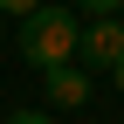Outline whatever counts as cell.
Segmentation results:
<instances>
[{
	"instance_id": "obj_4",
	"label": "cell",
	"mask_w": 124,
	"mask_h": 124,
	"mask_svg": "<svg viewBox=\"0 0 124 124\" xmlns=\"http://www.w3.org/2000/svg\"><path fill=\"white\" fill-rule=\"evenodd\" d=\"M76 7H90V21H103V14H117L124 0H76Z\"/></svg>"
},
{
	"instance_id": "obj_3",
	"label": "cell",
	"mask_w": 124,
	"mask_h": 124,
	"mask_svg": "<svg viewBox=\"0 0 124 124\" xmlns=\"http://www.w3.org/2000/svg\"><path fill=\"white\" fill-rule=\"evenodd\" d=\"M41 83H48V103H55V110H83V103H90V69H83V62H62V69H48Z\"/></svg>"
},
{
	"instance_id": "obj_2",
	"label": "cell",
	"mask_w": 124,
	"mask_h": 124,
	"mask_svg": "<svg viewBox=\"0 0 124 124\" xmlns=\"http://www.w3.org/2000/svg\"><path fill=\"white\" fill-rule=\"evenodd\" d=\"M76 62H83V69H117L124 62V21L117 14H103V21H90L83 35H76Z\"/></svg>"
},
{
	"instance_id": "obj_8",
	"label": "cell",
	"mask_w": 124,
	"mask_h": 124,
	"mask_svg": "<svg viewBox=\"0 0 124 124\" xmlns=\"http://www.w3.org/2000/svg\"><path fill=\"white\" fill-rule=\"evenodd\" d=\"M117 21H124V7H117Z\"/></svg>"
},
{
	"instance_id": "obj_5",
	"label": "cell",
	"mask_w": 124,
	"mask_h": 124,
	"mask_svg": "<svg viewBox=\"0 0 124 124\" xmlns=\"http://www.w3.org/2000/svg\"><path fill=\"white\" fill-rule=\"evenodd\" d=\"M35 7H41V0H0V14H21V21H28Z\"/></svg>"
},
{
	"instance_id": "obj_1",
	"label": "cell",
	"mask_w": 124,
	"mask_h": 124,
	"mask_svg": "<svg viewBox=\"0 0 124 124\" xmlns=\"http://www.w3.org/2000/svg\"><path fill=\"white\" fill-rule=\"evenodd\" d=\"M76 35H83V21H76L69 7H35L21 21V62L48 76L62 62H76Z\"/></svg>"
},
{
	"instance_id": "obj_6",
	"label": "cell",
	"mask_w": 124,
	"mask_h": 124,
	"mask_svg": "<svg viewBox=\"0 0 124 124\" xmlns=\"http://www.w3.org/2000/svg\"><path fill=\"white\" fill-rule=\"evenodd\" d=\"M7 124H55V117H48V110H14Z\"/></svg>"
},
{
	"instance_id": "obj_7",
	"label": "cell",
	"mask_w": 124,
	"mask_h": 124,
	"mask_svg": "<svg viewBox=\"0 0 124 124\" xmlns=\"http://www.w3.org/2000/svg\"><path fill=\"white\" fill-rule=\"evenodd\" d=\"M110 76H117V90H124V62H117V69H110Z\"/></svg>"
}]
</instances>
